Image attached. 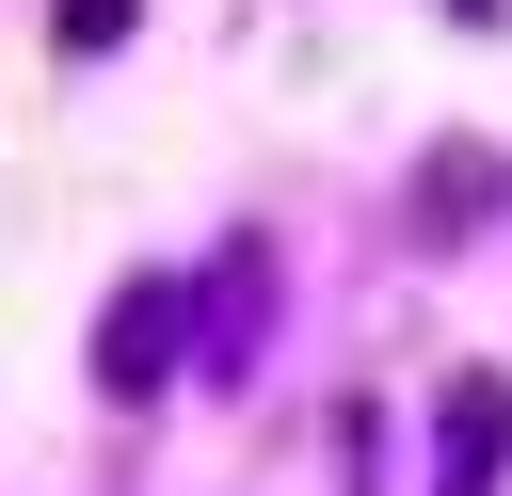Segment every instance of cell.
Wrapping results in <instances>:
<instances>
[{"mask_svg": "<svg viewBox=\"0 0 512 496\" xmlns=\"http://www.w3.org/2000/svg\"><path fill=\"white\" fill-rule=\"evenodd\" d=\"M176 352H192V272L112 288V320H96V384H112V400H160V384H176Z\"/></svg>", "mask_w": 512, "mask_h": 496, "instance_id": "cell-1", "label": "cell"}, {"mask_svg": "<svg viewBox=\"0 0 512 496\" xmlns=\"http://www.w3.org/2000/svg\"><path fill=\"white\" fill-rule=\"evenodd\" d=\"M128 16H144V0H48V32H64V48H128Z\"/></svg>", "mask_w": 512, "mask_h": 496, "instance_id": "cell-4", "label": "cell"}, {"mask_svg": "<svg viewBox=\"0 0 512 496\" xmlns=\"http://www.w3.org/2000/svg\"><path fill=\"white\" fill-rule=\"evenodd\" d=\"M496 464H512V368H464L432 400V496H496Z\"/></svg>", "mask_w": 512, "mask_h": 496, "instance_id": "cell-2", "label": "cell"}, {"mask_svg": "<svg viewBox=\"0 0 512 496\" xmlns=\"http://www.w3.org/2000/svg\"><path fill=\"white\" fill-rule=\"evenodd\" d=\"M480 208H496V160H480V144H464V160H432V176H416V224H432V240H464V224H480Z\"/></svg>", "mask_w": 512, "mask_h": 496, "instance_id": "cell-3", "label": "cell"}, {"mask_svg": "<svg viewBox=\"0 0 512 496\" xmlns=\"http://www.w3.org/2000/svg\"><path fill=\"white\" fill-rule=\"evenodd\" d=\"M448 16H496V0H448Z\"/></svg>", "mask_w": 512, "mask_h": 496, "instance_id": "cell-5", "label": "cell"}]
</instances>
